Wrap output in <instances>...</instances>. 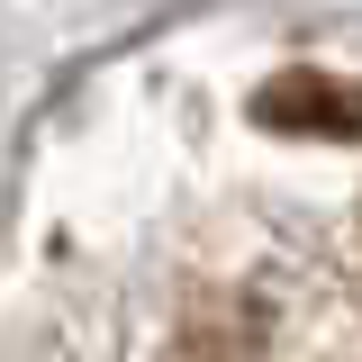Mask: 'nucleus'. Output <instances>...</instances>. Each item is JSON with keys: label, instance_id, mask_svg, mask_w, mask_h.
Returning a JSON list of instances; mask_svg holds the SVG:
<instances>
[{"label": "nucleus", "instance_id": "f257e3e1", "mask_svg": "<svg viewBox=\"0 0 362 362\" xmlns=\"http://www.w3.org/2000/svg\"><path fill=\"white\" fill-rule=\"evenodd\" d=\"M254 118H263L272 136H335V145H362V82L281 73V82L254 90Z\"/></svg>", "mask_w": 362, "mask_h": 362}, {"label": "nucleus", "instance_id": "f03ea898", "mask_svg": "<svg viewBox=\"0 0 362 362\" xmlns=\"http://www.w3.org/2000/svg\"><path fill=\"white\" fill-rule=\"evenodd\" d=\"M154 362H218V354H199V344H163Z\"/></svg>", "mask_w": 362, "mask_h": 362}, {"label": "nucleus", "instance_id": "7ed1b4c3", "mask_svg": "<svg viewBox=\"0 0 362 362\" xmlns=\"http://www.w3.org/2000/svg\"><path fill=\"white\" fill-rule=\"evenodd\" d=\"M18 362H73V344H37V354H18Z\"/></svg>", "mask_w": 362, "mask_h": 362}]
</instances>
